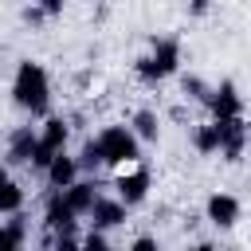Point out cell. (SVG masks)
<instances>
[{
    "label": "cell",
    "mask_w": 251,
    "mask_h": 251,
    "mask_svg": "<svg viewBox=\"0 0 251 251\" xmlns=\"http://www.w3.org/2000/svg\"><path fill=\"white\" fill-rule=\"evenodd\" d=\"M239 216H243V204H239V196H235V192H224V188L208 192V200H204V220H208L212 227L227 231V227H235V224H239Z\"/></svg>",
    "instance_id": "cell-6"
},
{
    "label": "cell",
    "mask_w": 251,
    "mask_h": 251,
    "mask_svg": "<svg viewBox=\"0 0 251 251\" xmlns=\"http://www.w3.org/2000/svg\"><path fill=\"white\" fill-rule=\"evenodd\" d=\"M24 184L20 180H4L0 184V216H12V212H20L24 208Z\"/></svg>",
    "instance_id": "cell-16"
},
{
    "label": "cell",
    "mask_w": 251,
    "mask_h": 251,
    "mask_svg": "<svg viewBox=\"0 0 251 251\" xmlns=\"http://www.w3.org/2000/svg\"><path fill=\"white\" fill-rule=\"evenodd\" d=\"M63 196H67V204L86 220V216H90V208H94V200H98V184H94L90 176H78L75 184H67V188H63Z\"/></svg>",
    "instance_id": "cell-12"
},
{
    "label": "cell",
    "mask_w": 251,
    "mask_h": 251,
    "mask_svg": "<svg viewBox=\"0 0 251 251\" xmlns=\"http://www.w3.org/2000/svg\"><path fill=\"white\" fill-rule=\"evenodd\" d=\"M78 176H82V165H78V157H71L67 149H59V153L51 157V165L43 169L47 188H67V184H75Z\"/></svg>",
    "instance_id": "cell-11"
},
{
    "label": "cell",
    "mask_w": 251,
    "mask_h": 251,
    "mask_svg": "<svg viewBox=\"0 0 251 251\" xmlns=\"http://www.w3.org/2000/svg\"><path fill=\"white\" fill-rule=\"evenodd\" d=\"M216 126H220V157L235 165L247 149V122L243 114H235V118H216Z\"/></svg>",
    "instance_id": "cell-7"
},
{
    "label": "cell",
    "mask_w": 251,
    "mask_h": 251,
    "mask_svg": "<svg viewBox=\"0 0 251 251\" xmlns=\"http://www.w3.org/2000/svg\"><path fill=\"white\" fill-rule=\"evenodd\" d=\"M35 149H39V129H35V126H16V129L8 133L4 161H8V165H31Z\"/></svg>",
    "instance_id": "cell-8"
},
{
    "label": "cell",
    "mask_w": 251,
    "mask_h": 251,
    "mask_svg": "<svg viewBox=\"0 0 251 251\" xmlns=\"http://www.w3.org/2000/svg\"><path fill=\"white\" fill-rule=\"evenodd\" d=\"M27 216H24V208L20 212H12L4 224H0V251H16V247H24L27 243V224H24Z\"/></svg>",
    "instance_id": "cell-13"
},
{
    "label": "cell",
    "mask_w": 251,
    "mask_h": 251,
    "mask_svg": "<svg viewBox=\"0 0 251 251\" xmlns=\"http://www.w3.org/2000/svg\"><path fill=\"white\" fill-rule=\"evenodd\" d=\"M126 216H129V204L122 200V196H102L98 192V200H94V208H90V224L94 227H106V231H114V227H122L126 224Z\"/></svg>",
    "instance_id": "cell-10"
},
{
    "label": "cell",
    "mask_w": 251,
    "mask_h": 251,
    "mask_svg": "<svg viewBox=\"0 0 251 251\" xmlns=\"http://www.w3.org/2000/svg\"><path fill=\"white\" fill-rule=\"evenodd\" d=\"M4 180H12V173H8V161L0 165V184H4Z\"/></svg>",
    "instance_id": "cell-24"
},
{
    "label": "cell",
    "mask_w": 251,
    "mask_h": 251,
    "mask_svg": "<svg viewBox=\"0 0 251 251\" xmlns=\"http://www.w3.org/2000/svg\"><path fill=\"white\" fill-rule=\"evenodd\" d=\"M129 247H133V251H157V247H161V243H157V239H153V235H137V239H133V243H129Z\"/></svg>",
    "instance_id": "cell-23"
},
{
    "label": "cell",
    "mask_w": 251,
    "mask_h": 251,
    "mask_svg": "<svg viewBox=\"0 0 251 251\" xmlns=\"http://www.w3.org/2000/svg\"><path fill=\"white\" fill-rule=\"evenodd\" d=\"M180 71V43L173 35H153L149 39V51L133 63V75L145 82V86H157L165 78H173Z\"/></svg>",
    "instance_id": "cell-2"
},
{
    "label": "cell",
    "mask_w": 251,
    "mask_h": 251,
    "mask_svg": "<svg viewBox=\"0 0 251 251\" xmlns=\"http://www.w3.org/2000/svg\"><path fill=\"white\" fill-rule=\"evenodd\" d=\"M212 4H216V0H188V16H192V20H204V16L212 12Z\"/></svg>",
    "instance_id": "cell-21"
},
{
    "label": "cell",
    "mask_w": 251,
    "mask_h": 251,
    "mask_svg": "<svg viewBox=\"0 0 251 251\" xmlns=\"http://www.w3.org/2000/svg\"><path fill=\"white\" fill-rule=\"evenodd\" d=\"M67 141H71V122L59 118V114L43 118V126H39V149H35V157H31V169L43 173V169L51 165V157H55L59 149H67Z\"/></svg>",
    "instance_id": "cell-4"
},
{
    "label": "cell",
    "mask_w": 251,
    "mask_h": 251,
    "mask_svg": "<svg viewBox=\"0 0 251 251\" xmlns=\"http://www.w3.org/2000/svg\"><path fill=\"white\" fill-rule=\"evenodd\" d=\"M82 247H90V251H106V247H110V235H106V227H94V224H90V231L82 235Z\"/></svg>",
    "instance_id": "cell-20"
},
{
    "label": "cell",
    "mask_w": 251,
    "mask_h": 251,
    "mask_svg": "<svg viewBox=\"0 0 251 251\" xmlns=\"http://www.w3.org/2000/svg\"><path fill=\"white\" fill-rule=\"evenodd\" d=\"M208 110H212V118H235V114H243V94H239V86H235L231 78H220V82L212 86V94H208Z\"/></svg>",
    "instance_id": "cell-9"
},
{
    "label": "cell",
    "mask_w": 251,
    "mask_h": 251,
    "mask_svg": "<svg viewBox=\"0 0 251 251\" xmlns=\"http://www.w3.org/2000/svg\"><path fill=\"white\" fill-rule=\"evenodd\" d=\"M149 184H153V173H149V165L133 161V165H122V169H118V176H114V196H122L129 208H137V204H145V196H149Z\"/></svg>",
    "instance_id": "cell-5"
},
{
    "label": "cell",
    "mask_w": 251,
    "mask_h": 251,
    "mask_svg": "<svg viewBox=\"0 0 251 251\" xmlns=\"http://www.w3.org/2000/svg\"><path fill=\"white\" fill-rule=\"evenodd\" d=\"M192 149H196L200 157L220 153V126H216V118H208V122H196V126H192Z\"/></svg>",
    "instance_id": "cell-15"
},
{
    "label": "cell",
    "mask_w": 251,
    "mask_h": 251,
    "mask_svg": "<svg viewBox=\"0 0 251 251\" xmlns=\"http://www.w3.org/2000/svg\"><path fill=\"white\" fill-rule=\"evenodd\" d=\"M180 94H184L188 102H204V106H208L212 82H208V78H200V75H184V78H180Z\"/></svg>",
    "instance_id": "cell-17"
},
{
    "label": "cell",
    "mask_w": 251,
    "mask_h": 251,
    "mask_svg": "<svg viewBox=\"0 0 251 251\" xmlns=\"http://www.w3.org/2000/svg\"><path fill=\"white\" fill-rule=\"evenodd\" d=\"M129 126H133V133L141 137V145H157V137H161V118H157V110H149V106L133 110Z\"/></svg>",
    "instance_id": "cell-14"
},
{
    "label": "cell",
    "mask_w": 251,
    "mask_h": 251,
    "mask_svg": "<svg viewBox=\"0 0 251 251\" xmlns=\"http://www.w3.org/2000/svg\"><path fill=\"white\" fill-rule=\"evenodd\" d=\"M12 102L31 114V118H43L47 106H51V78L43 71V63L35 59H20L16 71H12Z\"/></svg>",
    "instance_id": "cell-1"
},
{
    "label": "cell",
    "mask_w": 251,
    "mask_h": 251,
    "mask_svg": "<svg viewBox=\"0 0 251 251\" xmlns=\"http://www.w3.org/2000/svg\"><path fill=\"white\" fill-rule=\"evenodd\" d=\"M35 4H39L51 20H55V16H63V8H67V0H35Z\"/></svg>",
    "instance_id": "cell-22"
},
{
    "label": "cell",
    "mask_w": 251,
    "mask_h": 251,
    "mask_svg": "<svg viewBox=\"0 0 251 251\" xmlns=\"http://www.w3.org/2000/svg\"><path fill=\"white\" fill-rule=\"evenodd\" d=\"M78 165H82V173H94L98 165H106V161H102V145H98V137H86V141H82V149H78Z\"/></svg>",
    "instance_id": "cell-18"
},
{
    "label": "cell",
    "mask_w": 251,
    "mask_h": 251,
    "mask_svg": "<svg viewBox=\"0 0 251 251\" xmlns=\"http://www.w3.org/2000/svg\"><path fill=\"white\" fill-rule=\"evenodd\" d=\"M98 145H102V161L106 165H114V169H122V165H133V161H141V137L133 133V126H102L98 133Z\"/></svg>",
    "instance_id": "cell-3"
},
{
    "label": "cell",
    "mask_w": 251,
    "mask_h": 251,
    "mask_svg": "<svg viewBox=\"0 0 251 251\" xmlns=\"http://www.w3.org/2000/svg\"><path fill=\"white\" fill-rule=\"evenodd\" d=\"M20 20H24V24L31 27V31H39V27H43V24L51 20V16H47V12H43V8H39V4L31 0V4H24V12H20Z\"/></svg>",
    "instance_id": "cell-19"
}]
</instances>
